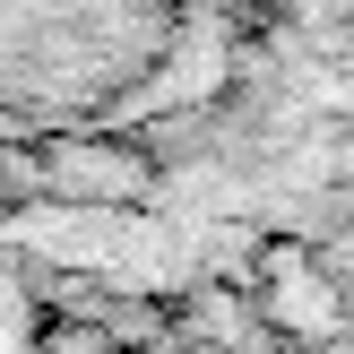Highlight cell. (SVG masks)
Listing matches in <instances>:
<instances>
[{
  "instance_id": "obj_1",
  "label": "cell",
  "mask_w": 354,
  "mask_h": 354,
  "mask_svg": "<svg viewBox=\"0 0 354 354\" xmlns=\"http://www.w3.org/2000/svg\"><path fill=\"white\" fill-rule=\"evenodd\" d=\"M165 165L147 138L121 130H52L0 147V199L9 207H147Z\"/></svg>"
},
{
  "instance_id": "obj_2",
  "label": "cell",
  "mask_w": 354,
  "mask_h": 354,
  "mask_svg": "<svg viewBox=\"0 0 354 354\" xmlns=\"http://www.w3.org/2000/svg\"><path fill=\"white\" fill-rule=\"evenodd\" d=\"M259 311H268L277 328H294V337L337 328V294H328V277L311 268L303 242H268V268H259Z\"/></svg>"
}]
</instances>
